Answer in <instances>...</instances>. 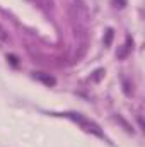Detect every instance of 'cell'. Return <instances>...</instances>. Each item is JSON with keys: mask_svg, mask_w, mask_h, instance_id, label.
<instances>
[{"mask_svg": "<svg viewBox=\"0 0 145 147\" xmlns=\"http://www.w3.org/2000/svg\"><path fill=\"white\" fill-rule=\"evenodd\" d=\"M0 39H2V41H9V34H7V31H5L2 26H0Z\"/></svg>", "mask_w": 145, "mask_h": 147, "instance_id": "6da1fadb", "label": "cell"}]
</instances>
